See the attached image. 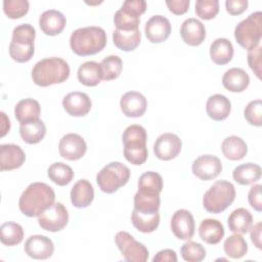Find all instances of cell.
I'll list each match as a JSON object with an SVG mask.
<instances>
[{"label": "cell", "instance_id": "816d5d0a", "mask_svg": "<svg viewBox=\"0 0 262 262\" xmlns=\"http://www.w3.org/2000/svg\"><path fill=\"white\" fill-rule=\"evenodd\" d=\"M165 262V261H169V262H176L177 261V256L175 251L171 250V249H165L162 250L160 252H158L155 257L152 258V262Z\"/></svg>", "mask_w": 262, "mask_h": 262}, {"label": "cell", "instance_id": "7402d4cb", "mask_svg": "<svg viewBox=\"0 0 262 262\" xmlns=\"http://www.w3.org/2000/svg\"><path fill=\"white\" fill-rule=\"evenodd\" d=\"M160 192L139 189L134 195V209L140 213L154 214L159 212L160 208Z\"/></svg>", "mask_w": 262, "mask_h": 262}, {"label": "cell", "instance_id": "db71d44e", "mask_svg": "<svg viewBox=\"0 0 262 262\" xmlns=\"http://www.w3.org/2000/svg\"><path fill=\"white\" fill-rule=\"evenodd\" d=\"M1 117H2V125H1V136L3 137L8 131H9V129H10V121H9V119H7V117H6V115L3 113V112H1Z\"/></svg>", "mask_w": 262, "mask_h": 262}, {"label": "cell", "instance_id": "bcb514c9", "mask_svg": "<svg viewBox=\"0 0 262 262\" xmlns=\"http://www.w3.org/2000/svg\"><path fill=\"white\" fill-rule=\"evenodd\" d=\"M35 52V46L30 45H19L13 42L9 44V55L16 62H27L29 61Z\"/></svg>", "mask_w": 262, "mask_h": 262}, {"label": "cell", "instance_id": "f35d334b", "mask_svg": "<svg viewBox=\"0 0 262 262\" xmlns=\"http://www.w3.org/2000/svg\"><path fill=\"white\" fill-rule=\"evenodd\" d=\"M100 67L102 72V80L111 81L117 79L120 76L123 62L118 55H108L101 60Z\"/></svg>", "mask_w": 262, "mask_h": 262}, {"label": "cell", "instance_id": "7bdbcfd3", "mask_svg": "<svg viewBox=\"0 0 262 262\" xmlns=\"http://www.w3.org/2000/svg\"><path fill=\"white\" fill-rule=\"evenodd\" d=\"M138 188L152 190L161 193L163 189V178L157 172L147 171L139 177Z\"/></svg>", "mask_w": 262, "mask_h": 262}, {"label": "cell", "instance_id": "f907efd6", "mask_svg": "<svg viewBox=\"0 0 262 262\" xmlns=\"http://www.w3.org/2000/svg\"><path fill=\"white\" fill-rule=\"evenodd\" d=\"M189 0H167L166 5L168 6L169 10L176 14L181 15L188 10L189 7Z\"/></svg>", "mask_w": 262, "mask_h": 262}, {"label": "cell", "instance_id": "484cf974", "mask_svg": "<svg viewBox=\"0 0 262 262\" xmlns=\"http://www.w3.org/2000/svg\"><path fill=\"white\" fill-rule=\"evenodd\" d=\"M223 224L217 219H204L199 227V234L202 241L209 245L218 244L224 236Z\"/></svg>", "mask_w": 262, "mask_h": 262}, {"label": "cell", "instance_id": "836d02e7", "mask_svg": "<svg viewBox=\"0 0 262 262\" xmlns=\"http://www.w3.org/2000/svg\"><path fill=\"white\" fill-rule=\"evenodd\" d=\"M19 134L25 142L35 144L44 138L46 134V126L40 119L24 123L19 126Z\"/></svg>", "mask_w": 262, "mask_h": 262}, {"label": "cell", "instance_id": "ac0fdd59", "mask_svg": "<svg viewBox=\"0 0 262 262\" xmlns=\"http://www.w3.org/2000/svg\"><path fill=\"white\" fill-rule=\"evenodd\" d=\"M120 106L126 117L138 118L145 113L147 100L137 91H128L121 97Z\"/></svg>", "mask_w": 262, "mask_h": 262}, {"label": "cell", "instance_id": "e0dca14e", "mask_svg": "<svg viewBox=\"0 0 262 262\" xmlns=\"http://www.w3.org/2000/svg\"><path fill=\"white\" fill-rule=\"evenodd\" d=\"M62 106L69 115L73 117H83L90 112L92 102L86 93L74 91L63 97Z\"/></svg>", "mask_w": 262, "mask_h": 262}, {"label": "cell", "instance_id": "4316f807", "mask_svg": "<svg viewBox=\"0 0 262 262\" xmlns=\"http://www.w3.org/2000/svg\"><path fill=\"white\" fill-rule=\"evenodd\" d=\"M232 43L226 38H217L210 45V57L216 64L228 63L233 57Z\"/></svg>", "mask_w": 262, "mask_h": 262}, {"label": "cell", "instance_id": "cb8c5ba5", "mask_svg": "<svg viewBox=\"0 0 262 262\" xmlns=\"http://www.w3.org/2000/svg\"><path fill=\"white\" fill-rule=\"evenodd\" d=\"M94 199V189L92 184L86 180H78L71 190V202L78 209L88 207Z\"/></svg>", "mask_w": 262, "mask_h": 262}, {"label": "cell", "instance_id": "1f68e13d", "mask_svg": "<svg viewBox=\"0 0 262 262\" xmlns=\"http://www.w3.org/2000/svg\"><path fill=\"white\" fill-rule=\"evenodd\" d=\"M221 150L226 159L231 161H238L247 155L248 146L244 139L232 135L226 137L223 140L221 144Z\"/></svg>", "mask_w": 262, "mask_h": 262}, {"label": "cell", "instance_id": "6da1fadb", "mask_svg": "<svg viewBox=\"0 0 262 262\" xmlns=\"http://www.w3.org/2000/svg\"><path fill=\"white\" fill-rule=\"evenodd\" d=\"M54 200L55 193L51 186L43 182H33L19 196L18 207L24 215L36 217L54 204Z\"/></svg>", "mask_w": 262, "mask_h": 262}, {"label": "cell", "instance_id": "ba28073f", "mask_svg": "<svg viewBox=\"0 0 262 262\" xmlns=\"http://www.w3.org/2000/svg\"><path fill=\"white\" fill-rule=\"evenodd\" d=\"M146 10L144 0H126L122 7L116 11L114 24L116 29L122 31H133L138 29L140 15Z\"/></svg>", "mask_w": 262, "mask_h": 262}, {"label": "cell", "instance_id": "b9f144b4", "mask_svg": "<svg viewBox=\"0 0 262 262\" xmlns=\"http://www.w3.org/2000/svg\"><path fill=\"white\" fill-rule=\"evenodd\" d=\"M30 4L27 0H4L3 11L12 19L20 18L29 11Z\"/></svg>", "mask_w": 262, "mask_h": 262}, {"label": "cell", "instance_id": "44dd1931", "mask_svg": "<svg viewBox=\"0 0 262 262\" xmlns=\"http://www.w3.org/2000/svg\"><path fill=\"white\" fill-rule=\"evenodd\" d=\"M180 35L184 43L190 46H198L201 45L206 38V29L199 19L190 17L182 23Z\"/></svg>", "mask_w": 262, "mask_h": 262}, {"label": "cell", "instance_id": "277c9868", "mask_svg": "<svg viewBox=\"0 0 262 262\" xmlns=\"http://www.w3.org/2000/svg\"><path fill=\"white\" fill-rule=\"evenodd\" d=\"M124 157L133 165H141L147 160V134L145 129L137 124L128 126L123 133Z\"/></svg>", "mask_w": 262, "mask_h": 262}, {"label": "cell", "instance_id": "4dcf8cb0", "mask_svg": "<svg viewBox=\"0 0 262 262\" xmlns=\"http://www.w3.org/2000/svg\"><path fill=\"white\" fill-rule=\"evenodd\" d=\"M141 40V34L139 29L133 31H122L116 29L113 32V41L116 47L123 51H132L139 44Z\"/></svg>", "mask_w": 262, "mask_h": 262}, {"label": "cell", "instance_id": "f6af8a7d", "mask_svg": "<svg viewBox=\"0 0 262 262\" xmlns=\"http://www.w3.org/2000/svg\"><path fill=\"white\" fill-rule=\"evenodd\" d=\"M244 116L250 125L260 127L262 125V101L260 99L250 101L245 107Z\"/></svg>", "mask_w": 262, "mask_h": 262}, {"label": "cell", "instance_id": "7c38bea8", "mask_svg": "<svg viewBox=\"0 0 262 262\" xmlns=\"http://www.w3.org/2000/svg\"><path fill=\"white\" fill-rule=\"evenodd\" d=\"M181 147L180 138L176 134L168 132L157 138L154 144V154L162 161H170L180 154Z\"/></svg>", "mask_w": 262, "mask_h": 262}, {"label": "cell", "instance_id": "603a6c76", "mask_svg": "<svg viewBox=\"0 0 262 262\" xmlns=\"http://www.w3.org/2000/svg\"><path fill=\"white\" fill-rule=\"evenodd\" d=\"M231 111L230 100L222 94H214L210 96L206 103V112L214 121L225 120Z\"/></svg>", "mask_w": 262, "mask_h": 262}, {"label": "cell", "instance_id": "d6986e66", "mask_svg": "<svg viewBox=\"0 0 262 262\" xmlns=\"http://www.w3.org/2000/svg\"><path fill=\"white\" fill-rule=\"evenodd\" d=\"M26 160L25 151L20 146L12 143L0 145V170L9 171L19 168Z\"/></svg>", "mask_w": 262, "mask_h": 262}, {"label": "cell", "instance_id": "9a60e30c", "mask_svg": "<svg viewBox=\"0 0 262 262\" xmlns=\"http://www.w3.org/2000/svg\"><path fill=\"white\" fill-rule=\"evenodd\" d=\"M24 250L26 254L37 260L48 259L54 252V245L52 241L42 234L31 235L25 243Z\"/></svg>", "mask_w": 262, "mask_h": 262}, {"label": "cell", "instance_id": "5b68a950", "mask_svg": "<svg viewBox=\"0 0 262 262\" xmlns=\"http://www.w3.org/2000/svg\"><path fill=\"white\" fill-rule=\"evenodd\" d=\"M235 199V188L233 184L226 180H219L205 192L203 206L206 211L218 214L226 210Z\"/></svg>", "mask_w": 262, "mask_h": 262}, {"label": "cell", "instance_id": "60d3db41", "mask_svg": "<svg viewBox=\"0 0 262 262\" xmlns=\"http://www.w3.org/2000/svg\"><path fill=\"white\" fill-rule=\"evenodd\" d=\"M182 258L187 262H201L206 257L205 248L196 242L188 241L180 249Z\"/></svg>", "mask_w": 262, "mask_h": 262}, {"label": "cell", "instance_id": "5bb4252c", "mask_svg": "<svg viewBox=\"0 0 262 262\" xmlns=\"http://www.w3.org/2000/svg\"><path fill=\"white\" fill-rule=\"evenodd\" d=\"M170 226L173 234L179 239L189 241L194 234V219L188 210H177L171 218Z\"/></svg>", "mask_w": 262, "mask_h": 262}, {"label": "cell", "instance_id": "f546056e", "mask_svg": "<svg viewBox=\"0 0 262 262\" xmlns=\"http://www.w3.org/2000/svg\"><path fill=\"white\" fill-rule=\"evenodd\" d=\"M229 230L234 233L245 234L249 231L253 224V217L249 210L237 208L230 213L227 219Z\"/></svg>", "mask_w": 262, "mask_h": 262}, {"label": "cell", "instance_id": "ee69618b", "mask_svg": "<svg viewBox=\"0 0 262 262\" xmlns=\"http://www.w3.org/2000/svg\"><path fill=\"white\" fill-rule=\"evenodd\" d=\"M219 12L218 0H198L195 2V13L202 19H212Z\"/></svg>", "mask_w": 262, "mask_h": 262}, {"label": "cell", "instance_id": "d6a6232c", "mask_svg": "<svg viewBox=\"0 0 262 262\" xmlns=\"http://www.w3.org/2000/svg\"><path fill=\"white\" fill-rule=\"evenodd\" d=\"M232 177L241 185H248L258 181L261 177V167L254 163L242 164L234 168Z\"/></svg>", "mask_w": 262, "mask_h": 262}, {"label": "cell", "instance_id": "8fae6325", "mask_svg": "<svg viewBox=\"0 0 262 262\" xmlns=\"http://www.w3.org/2000/svg\"><path fill=\"white\" fill-rule=\"evenodd\" d=\"M191 171L199 179L209 181L220 174L222 171V164L216 156L203 155L193 161Z\"/></svg>", "mask_w": 262, "mask_h": 262}, {"label": "cell", "instance_id": "30bf717a", "mask_svg": "<svg viewBox=\"0 0 262 262\" xmlns=\"http://www.w3.org/2000/svg\"><path fill=\"white\" fill-rule=\"evenodd\" d=\"M69 222V213L61 203H54L38 216V223L44 230L56 232L62 230Z\"/></svg>", "mask_w": 262, "mask_h": 262}, {"label": "cell", "instance_id": "8d00e7d4", "mask_svg": "<svg viewBox=\"0 0 262 262\" xmlns=\"http://www.w3.org/2000/svg\"><path fill=\"white\" fill-rule=\"evenodd\" d=\"M24 238L23 227L15 222H5L0 227V239L5 246L18 245Z\"/></svg>", "mask_w": 262, "mask_h": 262}, {"label": "cell", "instance_id": "d4e9b609", "mask_svg": "<svg viewBox=\"0 0 262 262\" xmlns=\"http://www.w3.org/2000/svg\"><path fill=\"white\" fill-rule=\"evenodd\" d=\"M250 77L239 68H231L227 70L222 77L223 86L230 92H243L249 86Z\"/></svg>", "mask_w": 262, "mask_h": 262}, {"label": "cell", "instance_id": "2e32d148", "mask_svg": "<svg viewBox=\"0 0 262 262\" xmlns=\"http://www.w3.org/2000/svg\"><path fill=\"white\" fill-rule=\"evenodd\" d=\"M144 33L147 40L151 43H162L168 39L171 34V24L163 15H154L145 24Z\"/></svg>", "mask_w": 262, "mask_h": 262}, {"label": "cell", "instance_id": "f5cc1de1", "mask_svg": "<svg viewBox=\"0 0 262 262\" xmlns=\"http://www.w3.org/2000/svg\"><path fill=\"white\" fill-rule=\"evenodd\" d=\"M250 230V237L254 246L256 248L261 249V231H262V223L258 222L254 226H251Z\"/></svg>", "mask_w": 262, "mask_h": 262}, {"label": "cell", "instance_id": "8992f818", "mask_svg": "<svg viewBox=\"0 0 262 262\" xmlns=\"http://www.w3.org/2000/svg\"><path fill=\"white\" fill-rule=\"evenodd\" d=\"M262 37V12L251 13L247 18L238 23L234 29L236 42L248 51L257 47Z\"/></svg>", "mask_w": 262, "mask_h": 262}, {"label": "cell", "instance_id": "4fadbf2b", "mask_svg": "<svg viewBox=\"0 0 262 262\" xmlns=\"http://www.w3.org/2000/svg\"><path fill=\"white\" fill-rule=\"evenodd\" d=\"M87 145L82 136L76 133H68L61 137L58 144L59 155L69 161L80 160L86 152Z\"/></svg>", "mask_w": 262, "mask_h": 262}, {"label": "cell", "instance_id": "9c48e42d", "mask_svg": "<svg viewBox=\"0 0 262 262\" xmlns=\"http://www.w3.org/2000/svg\"><path fill=\"white\" fill-rule=\"evenodd\" d=\"M115 243L128 262H145L148 259L149 253L146 247L136 241L129 232L119 231L115 236Z\"/></svg>", "mask_w": 262, "mask_h": 262}, {"label": "cell", "instance_id": "74e56055", "mask_svg": "<svg viewBox=\"0 0 262 262\" xmlns=\"http://www.w3.org/2000/svg\"><path fill=\"white\" fill-rule=\"evenodd\" d=\"M223 249L228 257L232 259H239L247 254L248 244L239 233H235L225 239Z\"/></svg>", "mask_w": 262, "mask_h": 262}, {"label": "cell", "instance_id": "7dc6e473", "mask_svg": "<svg viewBox=\"0 0 262 262\" xmlns=\"http://www.w3.org/2000/svg\"><path fill=\"white\" fill-rule=\"evenodd\" d=\"M262 47L258 45L257 47L248 51V63L250 69L254 72L258 79L261 78V63H262Z\"/></svg>", "mask_w": 262, "mask_h": 262}, {"label": "cell", "instance_id": "83f0119b", "mask_svg": "<svg viewBox=\"0 0 262 262\" xmlns=\"http://www.w3.org/2000/svg\"><path fill=\"white\" fill-rule=\"evenodd\" d=\"M40 113L41 107L39 102L32 98L19 100L14 107V116L20 124L39 120Z\"/></svg>", "mask_w": 262, "mask_h": 262}, {"label": "cell", "instance_id": "c3c4849f", "mask_svg": "<svg viewBox=\"0 0 262 262\" xmlns=\"http://www.w3.org/2000/svg\"><path fill=\"white\" fill-rule=\"evenodd\" d=\"M248 201L250 206L257 212L262 211V185L256 184L250 188L248 194Z\"/></svg>", "mask_w": 262, "mask_h": 262}, {"label": "cell", "instance_id": "e575fe53", "mask_svg": "<svg viewBox=\"0 0 262 262\" xmlns=\"http://www.w3.org/2000/svg\"><path fill=\"white\" fill-rule=\"evenodd\" d=\"M131 222L137 230L143 233H150L159 227L160 214L159 212L154 214H144L133 209L131 213Z\"/></svg>", "mask_w": 262, "mask_h": 262}, {"label": "cell", "instance_id": "7a4b0ae2", "mask_svg": "<svg viewBox=\"0 0 262 262\" xmlns=\"http://www.w3.org/2000/svg\"><path fill=\"white\" fill-rule=\"evenodd\" d=\"M106 45V34L100 27L90 26L75 30L70 37V46L80 56L93 55Z\"/></svg>", "mask_w": 262, "mask_h": 262}, {"label": "cell", "instance_id": "f1b7e54d", "mask_svg": "<svg viewBox=\"0 0 262 262\" xmlns=\"http://www.w3.org/2000/svg\"><path fill=\"white\" fill-rule=\"evenodd\" d=\"M77 77L80 83L85 86L93 87L98 85L102 80L100 63L93 60L82 63L78 69Z\"/></svg>", "mask_w": 262, "mask_h": 262}, {"label": "cell", "instance_id": "ffe728a7", "mask_svg": "<svg viewBox=\"0 0 262 262\" xmlns=\"http://www.w3.org/2000/svg\"><path fill=\"white\" fill-rule=\"evenodd\" d=\"M66 16L55 9L46 10L39 17V26L42 32L48 36H56L60 34L66 28Z\"/></svg>", "mask_w": 262, "mask_h": 262}, {"label": "cell", "instance_id": "3957f363", "mask_svg": "<svg viewBox=\"0 0 262 262\" xmlns=\"http://www.w3.org/2000/svg\"><path fill=\"white\" fill-rule=\"evenodd\" d=\"M70 76L68 62L60 57H48L36 62L32 70L33 82L41 87H47L64 82Z\"/></svg>", "mask_w": 262, "mask_h": 262}, {"label": "cell", "instance_id": "d590c367", "mask_svg": "<svg viewBox=\"0 0 262 262\" xmlns=\"http://www.w3.org/2000/svg\"><path fill=\"white\" fill-rule=\"evenodd\" d=\"M47 175L49 179L59 186L68 185L74 178L73 169L61 162L53 163L49 166L47 170Z\"/></svg>", "mask_w": 262, "mask_h": 262}, {"label": "cell", "instance_id": "ab89813d", "mask_svg": "<svg viewBox=\"0 0 262 262\" xmlns=\"http://www.w3.org/2000/svg\"><path fill=\"white\" fill-rule=\"evenodd\" d=\"M36 31L30 24H21L16 26L12 31L11 42L19 45H34Z\"/></svg>", "mask_w": 262, "mask_h": 262}, {"label": "cell", "instance_id": "681fc988", "mask_svg": "<svg viewBox=\"0 0 262 262\" xmlns=\"http://www.w3.org/2000/svg\"><path fill=\"white\" fill-rule=\"evenodd\" d=\"M248 4V0H226L225 7L230 15H238L246 11Z\"/></svg>", "mask_w": 262, "mask_h": 262}, {"label": "cell", "instance_id": "52a82bcc", "mask_svg": "<svg viewBox=\"0 0 262 262\" xmlns=\"http://www.w3.org/2000/svg\"><path fill=\"white\" fill-rule=\"evenodd\" d=\"M130 179V170L120 162H111L96 175V182L105 193H113Z\"/></svg>", "mask_w": 262, "mask_h": 262}]
</instances>
